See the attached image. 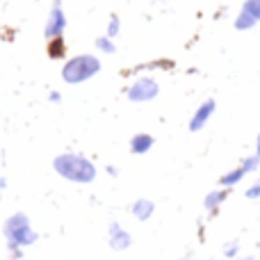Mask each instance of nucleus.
Returning a JSON list of instances; mask_svg holds the SVG:
<instances>
[{"instance_id":"nucleus-6","label":"nucleus","mask_w":260,"mask_h":260,"mask_svg":"<svg viewBox=\"0 0 260 260\" xmlns=\"http://www.w3.org/2000/svg\"><path fill=\"white\" fill-rule=\"evenodd\" d=\"M215 110H217L215 99H206V101H203V103L194 110L192 117H189V133H199V130L206 128L208 121L212 119V114H215Z\"/></svg>"},{"instance_id":"nucleus-8","label":"nucleus","mask_w":260,"mask_h":260,"mask_svg":"<svg viewBox=\"0 0 260 260\" xmlns=\"http://www.w3.org/2000/svg\"><path fill=\"white\" fill-rule=\"evenodd\" d=\"M153 144H155L153 135L137 133V135H133V137H130V153H135V155H144V153H148L153 148Z\"/></svg>"},{"instance_id":"nucleus-9","label":"nucleus","mask_w":260,"mask_h":260,"mask_svg":"<svg viewBox=\"0 0 260 260\" xmlns=\"http://www.w3.org/2000/svg\"><path fill=\"white\" fill-rule=\"evenodd\" d=\"M46 53H48L50 59H67V53H69L67 39H64V37L48 39V41H46Z\"/></svg>"},{"instance_id":"nucleus-12","label":"nucleus","mask_w":260,"mask_h":260,"mask_svg":"<svg viewBox=\"0 0 260 260\" xmlns=\"http://www.w3.org/2000/svg\"><path fill=\"white\" fill-rule=\"evenodd\" d=\"M174 67H176L174 59H153V62L142 64V67L133 69L130 73H139V71H171Z\"/></svg>"},{"instance_id":"nucleus-23","label":"nucleus","mask_w":260,"mask_h":260,"mask_svg":"<svg viewBox=\"0 0 260 260\" xmlns=\"http://www.w3.org/2000/svg\"><path fill=\"white\" fill-rule=\"evenodd\" d=\"M5 187H7V180L0 178V197H3V189H5Z\"/></svg>"},{"instance_id":"nucleus-10","label":"nucleus","mask_w":260,"mask_h":260,"mask_svg":"<svg viewBox=\"0 0 260 260\" xmlns=\"http://www.w3.org/2000/svg\"><path fill=\"white\" fill-rule=\"evenodd\" d=\"M153 210H155V203H153L151 199H137V201L133 203V208H130V212H133L139 221H146L148 217L153 215Z\"/></svg>"},{"instance_id":"nucleus-19","label":"nucleus","mask_w":260,"mask_h":260,"mask_svg":"<svg viewBox=\"0 0 260 260\" xmlns=\"http://www.w3.org/2000/svg\"><path fill=\"white\" fill-rule=\"evenodd\" d=\"M244 194H247V199H260V178H258L256 183H253Z\"/></svg>"},{"instance_id":"nucleus-16","label":"nucleus","mask_w":260,"mask_h":260,"mask_svg":"<svg viewBox=\"0 0 260 260\" xmlns=\"http://www.w3.org/2000/svg\"><path fill=\"white\" fill-rule=\"evenodd\" d=\"M121 35V18H119V14H112L108 21V30H105V37H110V39H117V37Z\"/></svg>"},{"instance_id":"nucleus-1","label":"nucleus","mask_w":260,"mask_h":260,"mask_svg":"<svg viewBox=\"0 0 260 260\" xmlns=\"http://www.w3.org/2000/svg\"><path fill=\"white\" fill-rule=\"evenodd\" d=\"M53 169L64 180H71L78 185H87L96 178V165L80 153H59L53 160Z\"/></svg>"},{"instance_id":"nucleus-17","label":"nucleus","mask_w":260,"mask_h":260,"mask_svg":"<svg viewBox=\"0 0 260 260\" xmlns=\"http://www.w3.org/2000/svg\"><path fill=\"white\" fill-rule=\"evenodd\" d=\"M240 9H242V12H247L256 23H260V0H244Z\"/></svg>"},{"instance_id":"nucleus-20","label":"nucleus","mask_w":260,"mask_h":260,"mask_svg":"<svg viewBox=\"0 0 260 260\" xmlns=\"http://www.w3.org/2000/svg\"><path fill=\"white\" fill-rule=\"evenodd\" d=\"M48 101H50V103H59V101H62V94H59V91H50Z\"/></svg>"},{"instance_id":"nucleus-4","label":"nucleus","mask_w":260,"mask_h":260,"mask_svg":"<svg viewBox=\"0 0 260 260\" xmlns=\"http://www.w3.org/2000/svg\"><path fill=\"white\" fill-rule=\"evenodd\" d=\"M160 94V82L153 76H137L126 89V99L130 103H151Z\"/></svg>"},{"instance_id":"nucleus-15","label":"nucleus","mask_w":260,"mask_h":260,"mask_svg":"<svg viewBox=\"0 0 260 260\" xmlns=\"http://www.w3.org/2000/svg\"><path fill=\"white\" fill-rule=\"evenodd\" d=\"M94 46H96V50H99V53H105V55H114V53H117V44H114V39H110V37H105V35L96 37Z\"/></svg>"},{"instance_id":"nucleus-24","label":"nucleus","mask_w":260,"mask_h":260,"mask_svg":"<svg viewBox=\"0 0 260 260\" xmlns=\"http://www.w3.org/2000/svg\"><path fill=\"white\" fill-rule=\"evenodd\" d=\"M108 174H110V176H117V174H119V171H117V169H114V167H108Z\"/></svg>"},{"instance_id":"nucleus-22","label":"nucleus","mask_w":260,"mask_h":260,"mask_svg":"<svg viewBox=\"0 0 260 260\" xmlns=\"http://www.w3.org/2000/svg\"><path fill=\"white\" fill-rule=\"evenodd\" d=\"M256 155L260 157V133H258V137H256Z\"/></svg>"},{"instance_id":"nucleus-7","label":"nucleus","mask_w":260,"mask_h":260,"mask_svg":"<svg viewBox=\"0 0 260 260\" xmlns=\"http://www.w3.org/2000/svg\"><path fill=\"white\" fill-rule=\"evenodd\" d=\"M130 244H133L130 233H126L117 221H112V224H110V247H112L114 251H123V249H128Z\"/></svg>"},{"instance_id":"nucleus-11","label":"nucleus","mask_w":260,"mask_h":260,"mask_svg":"<svg viewBox=\"0 0 260 260\" xmlns=\"http://www.w3.org/2000/svg\"><path fill=\"white\" fill-rule=\"evenodd\" d=\"M226 199H229V189H226V187L224 189H212V192L203 199V208H206L208 212H215L217 208L226 201Z\"/></svg>"},{"instance_id":"nucleus-2","label":"nucleus","mask_w":260,"mask_h":260,"mask_svg":"<svg viewBox=\"0 0 260 260\" xmlns=\"http://www.w3.org/2000/svg\"><path fill=\"white\" fill-rule=\"evenodd\" d=\"M101 69H103V64H101V59L94 53H80L64 62L59 76H62V80L67 85H82V82L99 76Z\"/></svg>"},{"instance_id":"nucleus-21","label":"nucleus","mask_w":260,"mask_h":260,"mask_svg":"<svg viewBox=\"0 0 260 260\" xmlns=\"http://www.w3.org/2000/svg\"><path fill=\"white\" fill-rule=\"evenodd\" d=\"M235 253H238V247H235V244H233V247H229V249H226V256H229V258H233Z\"/></svg>"},{"instance_id":"nucleus-14","label":"nucleus","mask_w":260,"mask_h":260,"mask_svg":"<svg viewBox=\"0 0 260 260\" xmlns=\"http://www.w3.org/2000/svg\"><path fill=\"white\" fill-rule=\"evenodd\" d=\"M258 23L253 21L251 16H249L247 12H242V9H240L238 12V16H235V21H233V27L235 30H240V32H247V30H253V27H256Z\"/></svg>"},{"instance_id":"nucleus-5","label":"nucleus","mask_w":260,"mask_h":260,"mask_svg":"<svg viewBox=\"0 0 260 260\" xmlns=\"http://www.w3.org/2000/svg\"><path fill=\"white\" fill-rule=\"evenodd\" d=\"M67 14H64V7H62V0H53L50 5V12H48V18H46V25H44V37L46 41L48 39H55V37H64L67 32Z\"/></svg>"},{"instance_id":"nucleus-18","label":"nucleus","mask_w":260,"mask_h":260,"mask_svg":"<svg viewBox=\"0 0 260 260\" xmlns=\"http://www.w3.org/2000/svg\"><path fill=\"white\" fill-rule=\"evenodd\" d=\"M240 167H242L247 174H253V171H258L260 169V157L253 153V155H249V157H244L242 162H240Z\"/></svg>"},{"instance_id":"nucleus-3","label":"nucleus","mask_w":260,"mask_h":260,"mask_svg":"<svg viewBox=\"0 0 260 260\" xmlns=\"http://www.w3.org/2000/svg\"><path fill=\"white\" fill-rule=\"evenodd\" d=\"M3 233H5V238H7V242H9V249L14 251V258L21 256L23 247H30V244H35L37 240H39V235L32 231L27 215H23V212H14L12 217L5 219Z\"/></svg>"},{"instance_id":"nucleus-25","label":"nucleus","mask_w":260,"mask_h":260,"mask_svg":"<svg viewBox=\"0 0 260 260\" xmlns=\"http://www.w3.org/2000/svg\"><path fill=\"white\" fill-rule=\"evenodd\" d=\"M244 260H253V258H244Z\"/></svg>"},{"instance_id":"nucleus-13","label":"nucleus","mask_w":260,"mask_h":260,"mask_svg":"<svg viewBox=\"0 0 260 260\" xmlns=\"http://www.w3.org/2000/svg\"><path fill=\"white\" fill-rule=\"evenodd\" d=\"M244 176H247V171H244L242 167H235V169L226 171V174L221 176V178H219V185H221V187H226V189H229V187H235V185H238L240 180L244 178Z\"/></svg>"}]
</instances>
